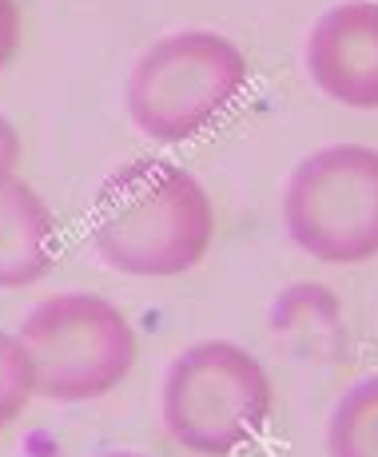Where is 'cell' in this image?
<instances>
[{"label": "cell", "instance_id": "obj_11", "mask_svg": "<svg viewBox=\"0 0 378 457\" xmlns=\"http://www.w3.org/2000/svg\"><path fill=\"white\" fill-rule=\"evenodd\" d=\"M21 8H16V0H0V72H4V64L16 56V48H21Z\"/></svg>", "mask_w": 378, "mask_h": 457}, {"label": "cell", "instance_id": "obj_12", "mask_svg": "<svg viewBox=\"0 0 378 457\" xmlns=\"http://www.w3.org/2000/svg\"><path fill=\"white\" fill-rule=\"evenodd\" d=\"M100 457H147V453H139V450H112V453H100Z\"/></svg>", "mask_w": 378, "mask_h": 457}, {"label": "cell", "instance_id": "obj_6", "mask_svg": "<svg viewBox=\"0 0 378 457\" xmlns=\"http://www.w3.org/2000/svg\"><path fill=\"white\" fill-rule=\"evenodd\" d=\"M303 64L327 100L378 112V0L331 4L307 32Z\"/></svg>", "mask_w": 378, "mask_h": 457}, {"label": "cell", "instance_id": "obj_7", "mask_svg": "<svg viewBox=\"0 0 378 457\" xmlns=\"http://www.w3.org/2000/svg\"><path fill=\"white\" fill-rule=\"evenodd\" d=\"M56 215L29 187L13 179L0 191V291L37 287L56 262Z\"/></svg>", "mask_w": 378, "mask_h": 457}, {"label": "cell", "instance_id": "obj_2", "mask_svg": "<svg viewBox=\"0 0 378 457\" xmlns=\"http://www.w3.org/2000/svg\"><path fill=\"white\" fill-rule=\"evenodd\" d=\"M275 410L271 374L248 346L204 338L168 362L160 418L180 450L196 457H235L263 437Z\"/></svg>", "mask_w": 378, "mask_h": 457}, {"label": "cell", "instance_id": "obj_3", "mask_svg": "<svg viewBox=\"0 0 378 457\" xmlns=\"http://www.w3.org/2000/svg\"><path fill=\"white\" fill-rule=\"evenodd\" d=\"M251 80L239 44L211 29L160 37L136 56L124 84L131 124L155 144H188L231 108Z\"/></svg>", "mask_w": 378, "mask_h": 457}, {"label": "cell", "instance_id": "obj_4", "mask_svg": "<svg viewBox=\"0 0 378 457\" xmlns=\"http://www.w3.org/2000/svg\"><path fill=\"white\" fill-rule=\"evenodd\" d=\"M37 370V398L80 406L108 398L136 366V330L116 303L92 291H60L21 322Z\"/></svg>", "mask_w": 378, "mask_h": 457}, {"label": "cell", "instance_id": "obj_9", "mask_svg": "<svg viewBox=\"0 0 378 457\" xmlns=\"http://www.w3.org/2000/svg\"><path fill=\"white\" fill-rule=\"evenodd\" d=\"M37 398V370L21 334L0 330V429H8Z\"/></svg>", "mask_w": 378, "mask_h": 457}, {"label": "cell", "instance_id": "obj_8", "mask_svg": "<svg viewBox=\"0 0 378 457\" xmlns=\"http://www.w3.org/2000/svg\"><path fill=\"white\" fill-rule=\"evenodd\" d=\"M327 457H378V374L358 378L331 406Z\"/></svg>", "mask_w": 378, "mask_h": 457}, {"label": "cell", "instance_id": "obj_10", "mask_svg": "<svg viewBox=\"0 0 378 457\" xmlns=\"http://www.w3.org/2000/svg\"><path fill=\"white\" fill-rule=\"evenodd\" d=\"M16 167H21V131L8 116H0V191L16 179Z\"/></svg>", "mask_w": 378, "mask_h": 457}, {"label": "cell", "instance_id": "obj_1", "mask_svg": "<svg viewBox=\"0 0 378 457\" xmlns=\"http://www.w3.org/2000/svg\"><path fill=\"white\" fill-rule=\"evenodd\" d=\"M211 239H215V204L188 167L144 155L120 163L96 187L92 247L116 275H188L204 262Z\"/></svg>", "mask_w": 378, "mask_h": 457}, {"label": "cell", "instance_id": "obj_5", "mask_svg": "<svg viewBox=\"0 0 378 457\" xmlns=\"http://www.w3.org/2000/svg\"><path fill=\"white\" fill-rule=\"evenodd\" d=\"M287 239L315 262L358 267L378 254V147L327 144L283 187Z\"/></svg>", "mask_w": 378, "mask_h": 457}]
</instances>
